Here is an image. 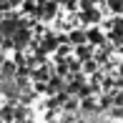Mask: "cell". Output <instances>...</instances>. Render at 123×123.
I'll use <instances>...</instances> for the list:
<instances>
[{
	"label": "cell",
	"instance_id": "6",
	"mask_svg": "<svg viewBox=\"0 0 123 123\" xmlns=\"http://www.w3.org/2000/svg\"><path fill=\"white\" fill-rule=\"evenodd\" d=\"M121 75H123V63H121Z\"/></svg>",
	"mask_w": 123,
	"mask_h": 123
},
{
	"label": "cell",
	"instance_id": "4",
	"mask_svg": "<svg viewBox=\"0 0 123 123\" xmlns=\"http://www.w3.org/2000/svg\"><path fill=\"white\" fill-rule=\"evenodd\" d=\"M88 40H91V43H100V40H103V35H100L98 30H91V33H88Z\"/></svg>",
	"mask_w": 123,
	"mask_h": 123
},
{
	"label": "cell",
	"instance_id": "1",
	"mask_svg": "<svg viewBox=\"0 0 123 123\" xmlns=\"http://www.w3.org/2000/svg\"><path fill=\"white\" fill-rule=\"evenodd\" d=\"M108 33H111V40L116 43V45H123V18H113L108 23Z\"/></svg>",
	"mask_w": 123,
	"mask_h": 123
},
{
	"label": "cell",
	"instance_id": "2",
	"mask_svg": "<svg viewBox=\"0 0 123 123\" xmlns=\"http://www.w3.org/2000/svg\"><path fill=\"white\" fill-rule=\"evenodd\" d=\"M108 10L116 15H123V0H108Z\"/></svg>",
	"mask_w": 123,
	"mask_h": 123
},
{
	"label": "cell",
	"instance_id": "3",
	"mask_svg": "<svg viewBox=\"0 0 123 123\" xmlns=\"http://www.w3.org/2000/svg\"><path fill=\"white\" fill-rule=\"evenodd\" d=\"M53 13H55V3H45L43 5V15H45V18H50Z\"/></svg>",
	"mask_w": 123,
	"mask_h": 123
},
{
	"label": "cell",
	"instance_id": "5",
	"mask_svg": "<svg viewBox=\"0 0 123 123\" xmlns=\"http://www.w3.org/2000/svg\"><path fill=\"white\" fill-rule=\"evenodd\" d=\"M73 40H75V43H83V40H86V35H83V33H75Z\"/></svg>",
	"mask_w": 123,
	"mask_h": 123
}]
</instances>
